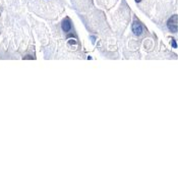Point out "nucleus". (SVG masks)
<instances>
[{
  "mask_svg": "<svg viewBox=\"0 0 178 178\" xmlns=\"http://www.w3.org/2000/svg\"><path fill=\"white\" fill-rule=\"evenodd\" d=\"M62 25H63V29H64V31H68L70 29V21L68 18H65L63 21V23H62Z\"/></svg>",
  "mask_w": 178,
  "mask_h": 178,
  "instance_id": "nucleus-2",
  "label": "nucleus"
},
{
  "mask_svg": "<svg viewBox=\"0 0 178 178\" xmlns=\"http://www.w3.org/2000/svg\"><path fill=\"white\" fill-rule=\"evenodd\" d=\"M132 32H133V34L136 35V36H140L141 33H143V27H141V25H140L139 22L135 21V23H133V25H132Z\"/></svg>",
  "mask_w": 178,
  "mask_h": 178,
  "instance_id": "nucleus-1",
  "label": "nucleus"
},
{
  "mask_svg": "<svg viewBox=\"0 0 178 178\" xmlns=\"http://www.w3.org/2000/svg\"><path fill=\"white\" fill-rule=\"evenodd\" d=\"M140 1H141V0H135V2H136V3H139Z\"/></svg>",
  "mask_w": 178,
  "mask_h": 178,
  "instance_id": "nucleus-3",
  "label": "nucleus"
}]
</instances>
